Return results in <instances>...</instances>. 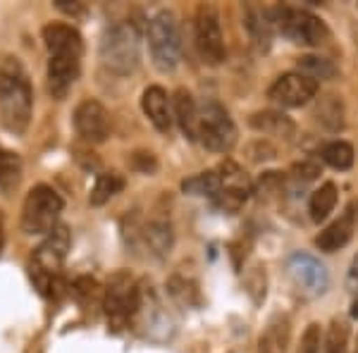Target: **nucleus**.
<instances>
[{
	"label": "nucleus",
	"instance_id": "b1692460",
	"mask_svg": "<svg viewBox=\"0 0 358 353\" xmlns=\"http://www.w3.org/2000/svg\"><path fill=\"white\" fill-rule=\"evenodd\" d=\"M296 72L306 74V77H310L313 82H330L339 74L337 65H334L332 60H327V57H320V55H301L296 60Z\"/></svg>",
	"mask_w": 358,
	"mask_h": 353
},
{
	"label": "nucleus",
	"instance_id": "c9c22d12",
	"mask_svg": "<svg viewBox=\"0 0 358 353\" xmlns=\"http://www.w3.org/2000/svg\"><path fill=\"white\" fill-rule=\"evenodd\" d=\"M55 8L62 10L69 17H82L84 15V5L77 3V0H55Z\"/></svg>",
	"mask_w": 358,
	"mask_h": 353
},
{
	"label": "nucleus",
	"instance_id": "393cba45",
	"mask_svg": "<svg viewBox=\"0 0 358 353\" xmlns=\"http://www.w3.org/2000/svg\"><path fill=\"white\" fill-rule=\"evenodd\" d=\"M122 189H124L122 175H117V172H103V175L96 177L94 189H91V194H89V203L96 208L106 206L108 201L115 199Z\"/></svg>",
	"mask_w": 358,
	"mask_h": 353
},
{
	"label": "nucleus",
	"instance_id": "4c0bfd02",
	"mask_svg": "<svg viewBox=\"0 0 358 353\" xmlns=\"http://www.w3.org/2000/svg\"><path fill=\"white\" fill-rule=\"evenodd\" d=\"M3 239H5V234H3V227H0V248H3Z\"/></svg>",
	"mask_w": 358,
	"mask_h": 353
},
{
	"label": "nucleus",
	"instance_id": "58836bf2",
	"mask_svg": "<svg viewBox=\"0 0 358 353\" xmlns=\"http://www.w3.org/2000/svg\"><path fill=\"white\" fill-rule=\"evenodd\" d=\"M356 353H358V339H356Z\"/></svg>",
	"mask_w": 358,
	"mask_h": 353
},
{
	"label": "nucleus",
	"instance_id": "ddd939ff",
	"mask_svg": "<svg viewBox=\"0 0 358 353\" xmlns=\"http://www.w3.org/2000/svg\"><path fill=\"white\" fill-rule=\"evenodd\" d=\"M82 72V57L79 55H50L48 60V91L55 101H65L72 86L77 84Z\"/></svg>",
	"mask_w": 358,
	"mask_h": 353
},
{
	"label": "nucleus",
	"instance_id": "4468645a",
	"mask_svg": "<svg viewBox=\"0 0 358 353\" xmlns=\"http://www.w3.org/2000/svg\"><path fill=\"white\" fill-rule=\"evenodd\" d=\"M356 222H358V201H351V203L344 208L342 215H339V219L327 224V227L315 236V246L325 253H334V251H339V248H344L351 241V236H354Z\"/></svg>",
	"mask_w": 358,
	"mask_h": 353
},
{
	"label": "nucleus",
	"instance_id": "423d86ee",
	"mask_svg": "<svg viewBox=\"0 0 358 353\" xmlns=\"http://www.w3.org/2000/svg\"><path fill=\"white\" fill-rule=\"evenodd\" d=\"M199 141L210 153H229L236 146V124L222 103L206 101L199 108Z\"/></svg>",
	"mask_w": 358,
	"mask_h": 353
},
{
	"label": "nucleus",
	"instance_id": "2f4dec72",
	"mask_svg": "<svg viewBox=\"0 0 358 353\" xmlns=\"http://www.w3.org/2000/svg\"><path fill=\"white\" fill-rule=\"evenodd\" d=\"M317 175H320V165L313 163V160H301V163L292 167V177L299 179L301 184L313 182V179H317Z\"/></svg>",
	"mask_w": 358,
	"mask_h": 353
},
{
	"label": "nucleus",
	"instance_id": "f3484780",
	"mask_svg": "<svg viewBox=\"0 0 358 353\" xmlns=\"http://www.w3.org/2000/svg\"><path fill=\"white\" fill-rule=\"evenodd\" d=\"M172 113H175V120L179 129H182V134L189 141H199V106H196L192 91H175V96H172Z\"/></svg>",
	"mask_w": 358,
	"mask_h": 353
},
{
	"label": "nucleus",
	"instance_id": "72a5a7b5",
	"mask_svg": "<svg viewBox=\"0 0 358 353\" xmlns=\"http://www.w3.org/2000/svg\"><path fill=\"white\" fill-rule=\"evenodd\" d=\"M131 165H134L138 172H143V175H151L155 167H158V163H155V158H153V153H134V158H131Z\"/></svg>",
	"mask_w": 358,
	"mask_h": 353
},
{
	"label": "nucleus",
	"instance_id": "c756f323",
	"mask_svg": "<svg viewBox=\"0 0 358 353\" xmlns=\"http://www.w3.org/2000/svg\"><path fill=\"white\" fill-rule=\"evenodd\" d=\"M72 289H74V294H77L79 298H84V301H91V298H96L98 294H101V284H98V280H94V277H89V275L77 277Z\"/></svg>",
	"mask_w": 358,
	"mask_h": 353
},
{
	"label": "nucleus",
	"instance_id": "e433bc0d",
	"mask_svg": "<svg viewBox=\"0 0 358 353\" xmlns=\"http://www.w3.org/2000/svg\"><path fill=\"white\" fill-rule=\"evenodd\" d=\"M351 317H358V298H354V308H351Z\"/></svg>",
	"mask_w": 358,
	"mask_h": 353
},
{
	"label": "nucleus",
	"instance_id": "a211bd4d",
	"mask_svg": "<svg viewBox=\"0 0 358 353\" xmlns=\"http://www.w3.org/2000/svg\"><path fill=\"white\" fill-rule=\"evenodd\" d=\"M251 127L265 136H277V138H292L296 134L294 120L287 117L280 110H261V113L251 115Z\"/></svg>",
	"mask_w": 358,
	"mask_h": 353
},
{
	"label": "nucleus",
	"instance_id": "2eb2a0df",
	"mask_svg": "<svg viewBox=\"0 0 358 353\" xmlns=\"http://www.w3.org/2000/svg\"><path fill=\"white\" fill-rule=\"evenodd\" d=\"M41 38L50 55H79L84 53V38L72 24L50 22L41 29Z\"/></svg>",
	"mask_w": 358,
	"mask_h": 353
},
{
	"label": "nucleus",
	"instance_id": "c85d7f7f",
	"mask_svg": "<svg viewBox=\"0 0 358 353\" xmlns=\"http://www.w3.org/2000/svg\"><path fill=\"white\" fill-rule=\"evenodd\" d=\"M346 346H349V327L346 322L332 320L325 339H322V353H346Z\"/></svg>",
	"mask_w": 358,
	"mask_h": 353
},
{
	"label": "nucleus",
	"instance_id": "cd10ccee",
	"mask_svg": "<svg viewBox=\"0 0 358 353\" xmlns=\"http://www.w3.org/2000/svg\"><path fill=\"white\" fill-rule=\"evenodd\" d=\"M322 160H325L327 165L332 167V170H351V165H354L356 160V153H354V146H351L349 141H332L327 143L325 148H322Z\"/></svg>",
	"mask_w": 358,
	"mask_h": 353
},
{
	"label": "nucleus",
	"instance_id": "7c9ffc66",
	"mask_svg": "<svg viewBox=\"0 0 358 353\" xmlns=\"http://www.w3.org/2000/svg\"><path fill=\"white\" fill-rule=\"evenodd\" d=\"M320 351H322V332H320V325L313 322V325H308L303 332L301 353H320Z\"/></svg>",
	"mask_w": 358,
	"mask_h": 353
},
{
	"label": "nucleus",
	"instance_id": "f03ea898",
	"mask_svg": "<svg viewBox=\"0 0 358 353\" xmlns=\"http://www.w3.org/2000/svg\"><path fill=\"white\" fill-rule=\"evenodd\" d=\"M146 38L155 69L163 74L175 72L182 62V31H179L175 13H170V10L155 13L148 22Z\"/></svg>",
	"mask_w": 358,
	"mask_h": 353
},
{
	"label": "nucleus",
	"instance_id": "20e7f679",
	"mask_svg": "<svg viewBox=\"0 0 358 353\" xmlns=\"http://www.w3.org/2000/svg\"><path fill=\"white\" fill-rule=\"evenodd\" d=\"M268 20L270 27L280 29L292 43L317 48V45L327 43V38H330V29H327L325 22L317 15L308 13V10L282 5V8L268 10Z\"/></svg>",
	"mask_w": 358,
	"mask_h": 353
},
{
	"label": "nucleus",
	"instance_id": "6ab92c4d",
	"mask_svg": "<svg viewBox=\"0 0 358 353\" xmlns=\"http://www.w3.org/2000/svg\"><path fill=\"white\" fill-rule=\"evenodd\" d=\"M315 117H317V122L325 127L327 131H332V134L342 131L344 129V103H342V96L322 94L320 98H317Z\"/></svg>",
	"mask_w": 358,
	"mask_h": 353
},
{
	"label": "nucleus",
	"instance_id": "6e6552de",
	"mask_svg": "<svg viewBox=\"0 0 358 353\" xmlns=\"http://www.w3.org/2000/svg\"><path fill=\"white\" fill-rule=\"evenodd\" d=\"M194 43L203 65L217 67L224 62V36L220 27V15L215 5L201 3L194 15Z\"/></svg>",
	"mask_w": 358,
	"mask_h": 353
},
{
	"label": "nucleus",
	"instance_id": "7ed1b4c3",
	"mask_svg": "<svg viewBox=\"0 0 358 353\" xmlns=\"http://www.w3.org/2000/svg\"><path fill=\"white\" fill-rule=\"evenodd\" d=\"M141 57V34L131 22H120L110 27L101 41V60L110 72L131 74Z\"/></svg>",
	"mask_w": 358,
	"mask_h": 353
},
{
	"label": "nucleus",
	"instance_id": "f704fd0d",
	"mask_svg": "<svg viewBox=\"0 0 358 353\" xmlns=\"http://www.w3.org/2000/svg\"><path fill=\"white\" fill-rule=\"evenodd\" d=\"M346 289L354 298H358V253L351 260V268H349V275H346Z\"/></svg>",
	"mask_w": 358,
	"mask_h": 353
},
{
	"label": "nucleus",
	"instance_id": "412c9836",
	"mask_svg": "<svg viewBox=\"0 0 358 353\" xmlns=\"http://www.w3.org/2000/svg\"><path fill=\"white\" fill-rule=\"evenodd\" d=\"M289 337H292L289 322L285 317H275L268 325V329L263 332L261 341H258V353H287Z\"/></svg>",
	"mask_w": 358,
	"mask_h": 353
},
{
	"label": "nucleus",
	"instance_id": "9d476101",
	"mask_svg": "<svg viewBox=\"0 0 358 353\" xmlns=\"http://www.w3.org/2000/svg\"><path fill=\"white\" fill-rule=\"evenodd\" d=\"M138 303H141V298H138V287L131 282L129 275L117 272L110 280V284H108L106 294H103V305H106L108 320H110L115 327H124L138 310Z\"/></svg>",
	"mask_w": 358,
	"mask_h": 353
},
{
	"label": "nucleus",
	"instance_id": "1a4fd4ad",
	"mask_svg": "<svg viewBox=\"0 0 358 353\" xmlns=\"http://www.w3.org/2000/svg\"><path fill=\"white\" fill-rule=\"evenodd\" d=\"M287 275H289L294 289L306 298H317L330 289V272L310 253H292L287 260Z\"/></svg>",
	"mask_w": 358,
	"mask_h": 353
},
{
	"label": "nucleus",
	"instance_id": "9b49d317",
	"mask_svg": "<svg viewBox=\"0 0 358 353\" xmlns=\"http://www.w3.org/2000/svg\"><path fill=\"white\" fill-rule=\"evenodd\" d=\"M317 91H320V84L313 82L310 77H306L301 72H287L275 79L273 86L268 89V96L270 101H275L282 108H301L313 101Z\"/></svg>",
	"mask_w": 358,
	"mask_h": 353
},
{
	"label": "nucleus",
	"instance_id": "a878e982",
	"mask_svg": "<svg viewBox=\"0 0 358 353\" xmlns=\"http://www.w3.org/2000/svg\"><path fill=\"white\" fill-rule=\"evenodd\" d=\"M22 179V160L15 150L0 146V191H13Z\"/></svg>",
	"mask_w": 358,
	"mask_h": 353
},
{
	"label": "nucleus",
	"instance_id": "39448f33",
	"mask_svg": "<svg viewBox=\"0 0 358 353\" xmlns=\"http://www.w3.org/2000/svg\"><path fill=\"white\" fill-rule=\"evenodd\" d=\"M65 208V201L48 184H36L27 194L22 206V231L24 234H50L57 227V219Z\"/></svg>",
	"mask_w": 358,
	"mask_h": 353
},
{
	"label": "nucleus",
	"instance_id": "dca6fc26",
	"mask_svg": "<svg viewBox=\"0 0 358 353\" xmlns=\"http://www.w3.org/2000/svg\"><path fill=\"white\" fill-rule=\"evenodd\" d=\"M141 110L155 129L160 134H167L172 129V122H175V113H172V98L167 96V91L163 86H148L141 96Z\"/></svg>",
	"mask_w": 358,
	"mask_h": 353
},
{
	"label": "nucleus",
	"instance_id": "f257e3e1",
	"mask_svg": "<svg viewBox=\"0 0 358 353\" xmlns=\"http://www.w3.org/2000/svg\"><path fill=\"white\" fill-rule=\"evenodd\" d=\"M34 115V89L20 57L0 60V122L13 134H24Z\"/></svg>",
	"mask_w": 358,
	"mask_h": 353
},
{
	"label": "nucleus",
	"instance_id": "0eeeda50",
	"mask_svg": "<svg viewBox=\"0 0 358 353\" xmlns=\"http://www.w3.org/2000/svg\"><path fill=\"white\" fill-rule=\"evenodd\" d=\"M69 246H72V231L65 224H57V227L45 234V239L41 241V246L34 251V280L41 291L45 289H53L57 270L65 263Z\"/></svg>",
	"mask_w": 358,
	"mask_h": 353
},
{
	"label": "nucleus",
	"instance_id": "5701e85b",
	"mask_svg": "<svg viewBox=\"0 0 358 353\" xmlns=\"http://www.w3.org/2000/svg\"><path fill=\"white\" fill-rule=\"evenodd\" d=\"M337 199H339V191L332 182H325L320 189H315L308 201L310 219H313V222H322V219L330 217V212L334 210V206H337Z\"/></svg>",
	"mask_w": 358,
	"mask_h": 353
},
{
	"label": "nucleus",
	"instance_id": "bb28decb",
	"mask_svg": "<svg viewBox=\"0 0 358 353\" xmlns=\"http://www.w3.org/2000/svg\"><path fill=\"white\" fill-rule=\"evenodd\" d=\"M182 189L187 191V194H192V196H213V199H215L217 191L222 189L220 175H217V170L201 172V175H194V177L184 179Z\"/></svg>",
	"mask_w": 358,
	"mask_h": 353
},
{
	"label": "nucleus",
	"instance_id": "aec40b11",
	"mask_svg": "<svg viewBox=\"0 0 358 353\" xmlns=\"http://www.w3.org/2000/svg\"><path fill=\"white\" fill-rule=\"evenodd\" d=\"M143 241L151 248L155 256H167L172 244H175V234H172V224L170 219L155 217L143 227Z\"/></svg>",
	"mask_w": 358,
	"mask_h": 353
},
{
	"label": "nucleus",
	"instance_id": "473e14b6",
	"mask_svg": "<svg viewBox=\"0 0 358 353\" xmlns=\"http://www.w3.org/2000/svg\"><path fill=\"white\" fill-rule=\"evenodd\" d=\"M167 289H170L172 296H175L177 301H182V303H189V294H196L194 284H189V282L182 280V277H172Z\"/></svg>",
	"mask_w": 358,
	"mask_h": 353
},
{
	"label": "nucleus",
	"instance_id": "4be33fe9",
	"mask_svg": "<svg viewBox=\"0 0 358 353\" xmlns=\"http://www.w3.org/2000/svg\"><path fill=\"white\" fill-rule=\"evenodd\" d=\"M217 175H220V191H232V194L239 196H251L253 194V182L248 179V175L241 170L239 165L232 163V160H224V163L217 167Z\"/></svg>",
	"mask_w": 358,
	"mask_h": 353
},
{
	"label": "nucleus",
	"instance_id": "f8f14e48",
	"mask_svg": "<svg viewBox=\"0 0 358 353\" xmlns=\"http://www.w3.org/2000/svg\"><path fill=\"white\" fill-rule=\"evenodd\" d=\"M72 122L86 143H103L110 136V113L96 98H86L74 108Z\"/></svg>",
	"mask_w": 358,
	"mask_h": 353
}]
</instances>
